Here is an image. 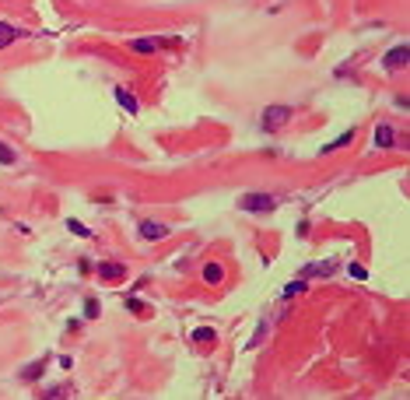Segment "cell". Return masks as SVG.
Instances as JSON below:
<instances>
[{
    "label": "cell",
    "instance_id": "obj_1",
    "mask_svg": "<svg viewBox=\"0 0 410 400\" xmlns=\"http://www.w3.org/2000/svg\"><path fill=\"white\" fill-rule=\"evenodd\" d=\"M238 207L249 211V214H267V211L277 207V200H273L270 193H246V197L238 200Z\"/></svg>",
    "mask_w": 410,
    "mask_h": 400
},
{
    "label": "cell",
    "instance_id": "obj_2",
    "mask_svg": "<svg viewBox=\"0 0 410 400\" xmlns=\"http://www.w3.org/2000/svg\"><path fill=\"white\" fill-rule=\"evenodd\" d=\"M288 120H291V109H288V105H267V113H263V130H267V134H277Z\"/></svg>",
    "mask_w": 410,
    "mask_h": 400
},
{
    "label": "cell",
    "instance_id": "obj_3",
    "mask_svg": "<svg viewBox=\"0 0 410 400\" xmlns=\"http://www.w3.org/2000/svg\"><path fill=\"white\" fill-rule=\"evenodd\" d=\"M410 63V46H393L389 53H386V67L389 70H400V67H407Z\"/></svg>",
    "mask_w": 410,
    "mask_h": 400
},
{
    "label": "cell",
    "instance_id": "obj_4",
    "mask_svg": "<svg viewBox=\"0 0 410 400\" xmlns=\"http://www.w3.org/2000/svg\"><path fill=\"white\" fill-rule=\"evenodd\" d=\"M333 270H337V263H333V260H326V263H309L298 278H330Z\"/></svg>",
    "mask_w": 410,
    "mask_h": 400
},
{
    "label": "cell",
    "instance_id": "obj_5",
    "mask_svg": "<svg viewBox=\"0 0 410 400\" xmlns=\"http://www.w3.org/2000/svg\"><path fill=\"white\" fill-rule=\"evenodd\" d=\"M98 278L102 281H123L126 278V267L123 263H98Z\"/></svg>",
    "mask_w": 410,
    "mask_h": 400
},
{
    "label": "cell",
    "instance_id": "obj_6",
    "mask_svg": "<svg viewBox=\"0 0 410 400\" xmlns=\"http://www.w3.org/2000/svg\"><path fill=\"white\" fill-rule=\"evenodd\" d=\"M140 235H144V239H165L169 228H165L161 221H140Z\"/></svg>",
    "mask_w": 410,
    "mask_h": 400
},
{
    "label": "cell",
    "instance_id": "obj_7",
    "mask_svg": "<svg viewBox=\"0 0 410 400\" xmlns=\"http://www.w3.org/2000/svg\"><path fill=\"white\" fill-rule=\"evenodd\" d=\"M375 144H379V148H393V144H396V134H393L389 123H379V126H375Z\"/></svg>",
    "mask_w": 410,
    "mask_h": 400
},
{
    "label": "cell",
    "instance_id": "obj_8",
    "mask_svg": "<svg viewBox=\"0 0 410 400\" xmlns=\"http://www.w3.org/2000/svg\"><path fill=\"white\" fill-rule=\"evenodd\" d=\"M113 95H116V102L123 105V109H126V113H140V105H137V99L130 95V92H126V88H116Z\"/></svg>",
    "mask_w": 410,
    "mask_h": 400
},
{
    "label": "cell",
    "instance_id": "obj_9",
    "mask_svg": "<svg viewBox=\"0 0 410 400\" xmlns=\"http://www.w3.org/2000/svg\"><path fill=\"white\" fill-rule=\"evenodd\" d=\"M161 46H165L161 39H134V42H130L134 53H155V49H161Z\"/></svg>",
    "mask_w": 410,
    "mask_h": 400
},
{
    "label": "cell",
    "instance_id": "obj_10",
    "mask_svg": "<svg viewBox=\"0 0 410 400\" xmlns=\"http://www.w3.org/2000/svg\"><path fill=\"white\" fill-rule=\"evenodd\" d=\"M203 281H207V284H221V281H225V267H221V263H207V267H203Z\"/></svg>",
    "mask_w": 410,
    "mask_h": 400
},
{
    "label": "cell",
    "instance_id": "obj_11",
    "mask_svg": "<svg viewBox=\"0 0 410 400\" xmlns=\"http://www.w3.org/2000/svg\"><path fill=\"white\" fill-rule=\"evenodd\" d=\"M14 39H18V28H14V25H7V21H0V49H7Z\"/></svg>",
    "mask_w": 410,
    "mask_h": 400
},
{
    "label": "cell",
    "instance_id": "obj_12",
    "mask_svg": "<svg viewBox=\"0 0 410 400\" xmlns=\"http://www.w3.org/2000/svg\"><path fill=\"white\" fill-rule=\"evenodd\" d=\"M354 140V126L351 130H347V134H340V137L333 140V144H326V148H323V151H326V155H330V151H337V148H347V144H351Z\"/></svg>",
    "mask_w": 410,
    "mask_h": 400
},
{
    "label": "cell",
    "instance_id": "obj_13",
    "mask_svg": "<svg viewBox=\"0 0 410 400\" xmlns=\"http://www.w3.org/2000/svg\"><path fill=\"white\" fill-rule=\"evenodd\" d=\"M39 376H42V361H32V365H28V369H25V372H21V379H25V383L39 379Z\"/></svg>",
    "mask_w": 410,
    "mask_h": 400
},
{
    "label": "cell",
    "instance_id": "obj_14",
    "mask_svg": "<svg viewBox=\"0 0 410 400\" xmlns=\"http://www.w3.org/2000/svg\"><path fill=\"white\" fill-rule=\"evenodd\" d=\"M193 340H200V344H214V330H207V326H200L193 334Z\"/></svg>",
    "mask_w": 410,
    "mask_h": 400
},
{
    "label": "cell",
    "instance_id": "obj_15",
    "mask_svg": "<svg viewBox=\"0 0 410 400\" xmlns=\"http://www.w3.org/2000/svg\"><path fill=\"white\" fill-rule=\"evenodd\" d=\"M347 274H351L354 281H365V278H368V270H365L361 263H351V267H347Z\"/></svg>",
    "mask_w": 410,
    "mask_h": 400
},
{
    "label": "cell",
    "instance_id": "obj_16",
    "mask_svg": "<svg viewBox=\"0 0 410 400\" xmlns=\"http://www.w3.org/2000/svg\"><path fill=\"white\" fill-rule=\"evenodd\" d=\"M67 225H70V232H74V235H81V239H91V232H88L81 221H67Z\"/></svg>",
    "mask_w": 410,
    "mask_h": 400
},
{
    "label": "cell",
    "instance_id": "obj_17",
    "mask_svg": "<svg viewBox=\"0 0 410 400\" xmlns=\"http://www.w3.org/2000/svg\"><path fill=\"white\" fill-rule=\"evenodd\" d=\"M0 165H14V151L7 144H0Z\"/></svg>",
    "mask_w": 410,
    "mask_h": 400
},
{
    "label": "cell",
    "instance_id": "obj_18",
    "mask_svg": "<svg viewBox=\"0 0 410 400\" xmlns=\"http://www.w3.org/2000/svg\"><path fill=\"white\" fill-rule=\"evenodd\" d=\"M263 337H267V323H259V326H256V337L249 340V348H256V344H259Z\"/></svg>",
    "mask_w": 410,
    "mask_h": 400
},
{
    "label": "cell",
    "instance_id": "obj_19",
    "mask_svg": "<svg viewBox=\"0 0 410 400\" xmlns=\"http://www.w3.org/2000/svg\"><path fill=\"white\" fill-rule=\"evenodd\" d=\"M305 288V278H298V281H291L288 288H284V295H294V292H302Z\"/></svg>",
    "mask_w": 410,
    "mask_h": 400
},
{
    "label": "cell",
    "instance_id": "obj_20",
    "mask_svg": "<svg viewBox=\"0 0 410 400\" xmlns=\"http://www.w3.org/2000/svg\"><path fill=\"white\" fill-rule=\"evenodd\" d=\"M84 316H88V320H91V316H98V302H95V299L84 302Z\"/></svg>",
    "mask_w": 410,
    "mask_h": 400
},
{
    "label": "cell",
    "instance_id": "obj_21",
    "mask_svg": "<svg viewBox=\"0 0 410 400\" xmlns=\"http://www.w3.org/2000/svg\"><path fill=\"white\" fill-rule=\"evenodd\" d=\"M42 397H49V400H57V397H67V390H63V386H53V390H49V393H42Z\"/></svg>",
    "mask_w": 410,
    "mask_h": 400
}]
</instances>
